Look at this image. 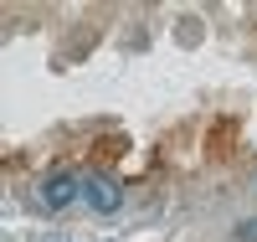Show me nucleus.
<instances>
[{
    "label": "nucleus",
    "instance_id": "obj_1",
    "mask_svg": "<svg viewBox=\"0 0 257 242\" xmlns=\"http://www.w3.org/2000/svg\"><path fill=\"white\" fill-rule=\"evenodd\" d=\"M72 201H82V175L77 170H52L41 181V206L47 211H67Z\"/></svg>",
    "mask_w": 257,
    "mask_h": 242
},
{
    "label": "nucleus",
    "instance_id": "obj_2",
    "mask_svg": "<svg viewBox=\"0 0 257 242\" xmlns=\"http://www.w3.org/2000/svg\"><path fill=\"white\" fill-rule=\"evenodd\" d=\"M82 206L98 216H118L123 211V191L108 181V175H82Z\"/></svg>",
    "mask_w": 257,
    "mask_h": 242
},
{
    "label": "nucleus",
    "instance_id": "obj_3",
    "mask_svg": "<svg viewBox=\"0 0 257 242\" xmlns=\"http://www.w3.org/2000/svg\"><path fill=\"white\" fill-rule=\"evenodd\" d=\"M231 237L237 242H257V216H242V222L231 227Z\"/></svg>",
    "mask_w": 257,
    "mask_h": 242
}]
</instances>
